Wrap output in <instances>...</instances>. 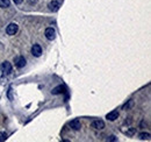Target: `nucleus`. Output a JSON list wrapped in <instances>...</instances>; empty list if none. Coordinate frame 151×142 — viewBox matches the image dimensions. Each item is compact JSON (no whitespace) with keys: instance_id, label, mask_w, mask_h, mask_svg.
<instances>
[{"instance_id":"17","label":"nucleus","mask_w":151,"mask_h":142,"mask_svg":"<svg viewBox=\"0 0 151 142\" xmlns=\"http://www.w3.org/2000/svg\"><path fill=\"white\" fill-rule=\"evenodd\" d=\"M134 133H135V128H131V129L128 132V135H133Z\"/></svg>"},{"instance_id":"15","label":"nucleus","mask_w":151,"mask_h":142,"mask_svg":"<svg viewBox=\"0 0 151 142\" xmlns=\"http://www.w3.org/2000/svg\"><path fill=\"white\" fill-rule=\"evenodd\" d=\"M107 140H108V141H117V139H116L115 136H113V135H112V136H109Z\"/></svg>"},{"instance_id":"6","label":"nucleus","mask_w":151,"mask_h":142,"mask_svg":"<svg viewBox=\"0 0 151 142\" xmlns=\"http://www.w3.org/2000/svg\"><path fill=\"white\" fill-rule=\"evenodd\" d=\"M92 127L95 128V129H102V128H105V122L102 120H100V119L94 120L92 122Z\"/></svg>"},{"instance_id":"18","label":"nucleus","mask_w":151,"mask_h":142,"mask_svg":"<svg viewBox=\"0 0 151 142\" xmlns=\"http://www.w3.org/2000/svg\"><path fill=\"white\" fill-rule=\"evenodd\" d=\"M28 2H29L30 5H34V3H36V2H37V0H28Z\"/></svg>"},{"instance_id":"9","label":"nucleus","mask_w":151,"mask_h":142,"mask_svg":"<svg viewBox=\"0 0 151 142\" xmlns=\"http://www.w3.org/2000/svg\"><path fill=\"white\" fill-rule=\"evenodd\" d=\"M106 118L108 119V120H110V121H114V120H116L117 118H119V112L115 110V111H112V112H109L107 115H106Z\"/></svg>"},{"instance_id":"8","label":"nucleus","mask_w":151,"mask_h":142,"mask_svg":"<svg viewBox=\"0 0 151 142\" xmlns=\"http://www.w3.org/2000/svg\"><path fill=\"white\" fill-rule=\"evenodd\" d=\"M70 127L72 129H75V131H79L81 128V124H80V121L78 119H73L72 121H70Z\"/></svg>"},{"instance_id":"11","label":"nucleus","mask_w":151,"mask_h":142,"mask_svg":"<svg viewBox=\"0 0 151 142\" xmlns=\"http://www.w3.org/2000/svg\"><path fill=\"white\" fill-rule=\"evenodd\" d=\"M9 3H10L9 0H0V7H1V8H7V7H9Z\"/></svg>"},{"instance_id":"7","label":"nucleus","mask_w":151,"mask_h":142,"mask_svg":"<svg viewBox=\"0 0 151 142\" xmlns=\"http://www.w3.org/2000/svg\"><path fill=\"white\" fill-rule=\"evenodd\" d=\"M59 7H61V5H59V2L57 0H52V1L49 2V8L52 12H57L59 9Z\"/></svg>"},{"instance_id":"12","label":"nucleus","mask_w":151,"mask_h":142,"mask_svg":"<svg viewBox=\"0 0 151 142\" xmlns=\"http://www.w3.org/2000/svg\"><path fill=\"white\" fill-rule=\"evenodd\" d=\"M138 138H140L141 140H150V134H149V133H141V134L138 135Z\"/></svg>"},{"instance_id":"2","label":"nucleus","mask_w":151,"mask_h":142,"mask_svg":"<svg viewBox=\"0 0 151 142\" xmlns=\"http://www.w3.org/2000/svg\"><path fill=\"white\" fill-rule=\"evenodd\" d=\"M1 71H2L5 75L10 73V72H12V64H10L8 61L2 62V64H1Z\"/></svg>"},{"instance_id":"14","label":"nucleus","mask_w":151,"mask_h":142,"mask_svg":"<svg viewBox=\"0 0 151 142\" xmlns=\"http://www.w3.org/2000/svg\"><path fill=\"white\" fill-rule=\"evenodd\" d=\"M7 138H8V135H7L5 132H0V142L6 141V140H7Z\"/></svg>"},{"instance_id":"3","label":"nucleus","mask_w":151,"mask_h":142,"mask_svg":"<svg viewBox=\"0 0 151 142\" xmlns=\"http://www.w3.org/2000/svg\"><path fill=\"white\" fill-rule=\"evenodd\" d=\"M14 63H15V66L16 68L21 69V68H23L26 65V58L22 57V56H17V57L14 58Z\"/></svg>"},{"instance_id":"1","label":"nucleus","mask_w":151,"mask_h":142,"mask_svg":"<svg viewBox=\"0 0 151 142\" xmlns=\"http://www.w3.org/2000/svg\"><path fill=\"white\" fill-rule=\"evenodd\" d=\"M17 29H19V26H17L16 23L12 22V23H9V24L7 26V28H6V33H7L8 35H15V34H16V31H17Z\"/></svg>"},{"instance_id":"5","label":"nucleus","mask_w":151,"mask_h":142,"mask_svg":"<svg viewBox=\"0 0 151 142\" xmlns=\"http://www.w3.org/2000/svg\"><path fill=\"white\" fill-rule=\"evenodd\" d=\"M31 54L35 56V57H40L41 54H42V48L40 44H34L31 47Z\"/></svg>"},{"instance_id":"16","label":"nucleus","mask_w":151,"mask_h":142,"mask_svg":"<svg viewBox=\"0 0 151 142\" xmlns=\"http://www.w3.org/2000/svg\"><path fill=\"white\" fill-rule=\"evenodd\" d=\"M14 1V3L15 5H20V3H22L23 2V0H13Z\"/></svg>"},{"instance_id":"13","label":"nucleus","mask_w":151,"mask_h":142,"mask_svg":"<svg viewBox=\"0 0 151 142\" xmlns=\"http://www.w3.org/2000/svg\"><path fill=\"white\" fill-rule=\"evenodd\" d=\"M133 105H134V101H133V100H129L127 104H124V105H123V110H126V111H127V110H129Z\"/></svg>"},{"instance_id":"4","label":"nucleus","mask_w":151,"mask_h":142,"mask_svg":"<svg viewBox=\"0 0 151 142\" xmlns=\"http://www.w3.org/2000/svg\"><path fill=\"white\" fill-rule=\"evenodd\" d=\"M44 34H45V37H47L48 40H50V41L55 40V37H56V31H55V29H54V28H51V27L47 28Z\"/></svg>"},{"instance_id":"10","label":"nucleus","mask_w":151,"mask_h":142,"mask_svg":"<svg viewBox=\"0 0 151 142\" xmlns=\"http://www.w3.org/2000/svg\"><path fill=\"white\" fill-rule=\"evenodd\" d=\"M64 91H65V86H63V85H58V86H56L55 89H52L51 93H52V94H61V93H63Z\"/></svg>"}]
</instances>
